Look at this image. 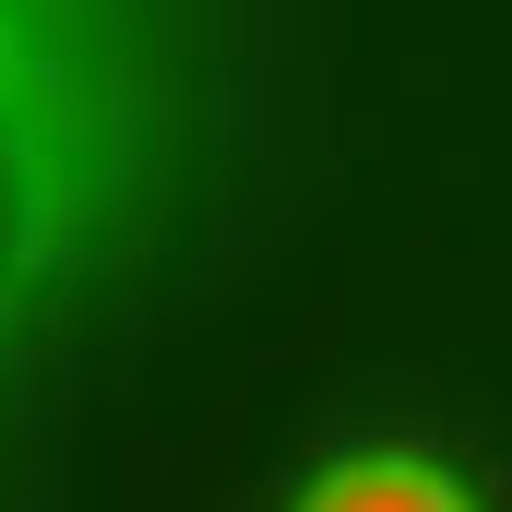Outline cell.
Segmentation results:
<instances>
[{
	"label": "cell",
	"instance_id": "obj_2",
	"mask_svg": "<svg viewBox=\"0 0 512 512\" xmlns=\"http://www.w3.org/2000/svg\"><path fill=\"white\" fill-rule=\"evenodd\" d=\"M286 512H489L477 501V477L441 453V441H417V429H358V441H334Z\"/></svg>",
	"mask_w": 512,
	"mask_h": 512
},
{
	"label": "cell",
	"instance_id": "obj_1",
	"mask_svg": "<svg viewBox=\"0 0 512 512\" xmlns=\"http://www.w3.org/2000/svg\"><path fill=\"white\" fill-rule=\"evenodd\" d=\"M191 0H0V417L155 227Z\"/></svg>",
	"mask_w": 512,
	"mask_h": 512
}]
</instances>
